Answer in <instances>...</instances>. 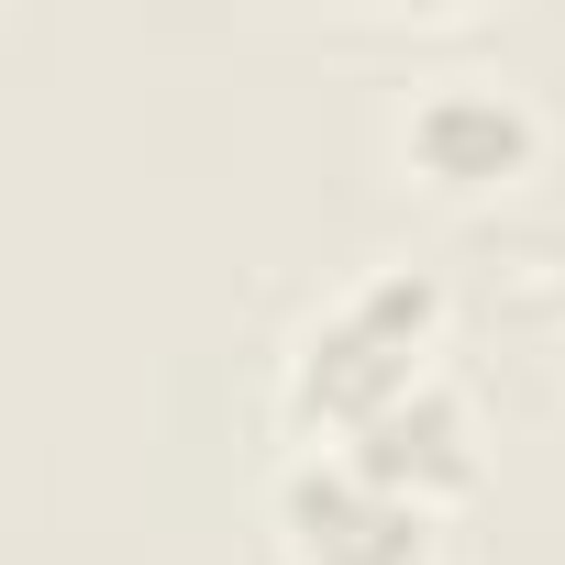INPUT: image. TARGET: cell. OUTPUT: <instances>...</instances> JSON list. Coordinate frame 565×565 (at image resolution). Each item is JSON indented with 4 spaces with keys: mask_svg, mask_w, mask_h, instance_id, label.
Listing matches in <instances>:
<instances>
[{
    "mask_svg": "<svg viewBox=\"0 0 565 565\" xmlns=\"http://www.w3.org/2000/svg\"><path fill=\"white\" fill-rule=\"evenodd\" d=\"M444 355V277L433 266H366L300 322L277 366V411L300 444H355L388 399H411Z\"/></svg>",
    "mask_w": 565,
    "mask_h": 565,
    "instance_id": "1",
    "label": "cell"
},
{
    "mask_svg": "<svg viewBox=\"0 0 565 565\" xmlns=\"http://www.w3.org/2000/svg\"><path fill=\"white\" fill-rule=\"evenodd\" d=\"M266 521H277V554L289 565H444V510L377 488L333 444H300L289 466H277Z\"/></svg>",
    "mask_w": 565,
    "mask_h": 565,
    "instance_id": "2",
    "label": "cell"
},
{
    "mask_svg": "<svg viewBox=\"0 0 565 565\" xmlns=\"http://www.w3.org/2000/svg\"><path fill=\"white\" fill-rule=\"evenodd\" d=\"M543 145H554L543 100H532L521 78H499V67H433V78H411V100H399V167L433 178V189H455V200L532 178Z\"/></svg>",
    "mask_w": 565,
    "mask_h": 565,
    "instance_id": "3",
    "label": "cell"
},
{
    "mask_svg": "<svg viewBox=\"0 0 565 565\" xmlns=\"http://www.w3.org/2000/svg\"><path fill=\"white\" fill-rule=\"evenodd\" d=\"M333 455H355L377 488H399V499H422V510H455V499L477 488V466H488V455H477V399H466L444 366H433L411 399H388V411H377L355 444H333Z\"/></svg>",
    "mask_w": 565,
    "mask_h": 565,
    "instance_id": "4",
    "label": "cell"
}]
</instances>
